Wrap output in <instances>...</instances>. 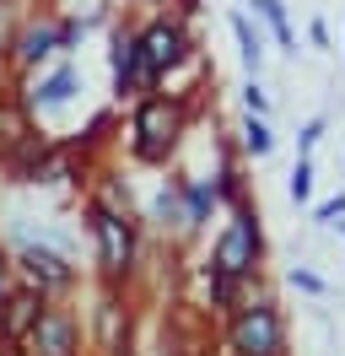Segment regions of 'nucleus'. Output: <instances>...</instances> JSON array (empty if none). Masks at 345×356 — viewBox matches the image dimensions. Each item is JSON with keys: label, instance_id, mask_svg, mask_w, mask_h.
I'll list each match as a JSON object with an SVG mask.
<instances>
[{"label": "nucleus", "instance_id": "nucleus-14", "mask_svg": "<svg viewBox=\"0 0 345 356\" xmlns=\"http://www.w3.org/2000/svg\"><path fill=\"white\" fill-rule=\"evenodd\" d=\"M248 6H254L259 17L270 22V33H275V44L286 49V54H297V33H291V22H286V6H280V0H248Z\"/></svg>", "mask_w": 345, "mask_h": 356}, {"label": "nucleus", "instance_id": "nucleus-4", "mask_svg": "<svg viewBox=\"0 0 345 356\" xmlns=\"http://www.w3.org/2000/svg\"><path fill=\"white\" fill-rule=\"evenodd\" d=\"M227 356H286V318L270 297L237 302L227 324Z\"/></svg>", "mask_w": 345, "mask_h": 356}, {"label": "nucleus", "instance_id": "nucleus-5", "mask_svg": "<svg viewBox=\"0 0 345 356\" xmlns=\"http://www.w3.org/2000/svg\"><path fill=\"white\" fill-rule=\"evenodd\" d=\"M135 49H141V70H146L151 87H157L162 76H172L194 54V38H189V27H184V17H151L146 27H135Z\"/></svg>", "mask_w": 345, "mask_h": 356}, {"label": "nucleus", "instance_id": "nucleus-25", "mask_svg": "<svg viewBox=\"0 0 345 356\" xmlns=\"http://www.w3.org/2000/svg\"><path fill=\"white\" fill-rule=\"evenodd\" d=\"M151 6H157V0H151Z\"/></svg>", "mask_w": 345, "mask_h": 356}, {"label": "nucleus", "instance_id": "nucleus-16", "mask_svg": "<svg viewBox=\"0 0 345 356\" xmlns=\"http://www.w3.org/2000/svg\"><path fill=\"white\" fill-rule=\"evenodd\" d=\"M243 152H248V156H270V152H275V135H270V124H264L259 113L243 119Z\"/></svg>", "mask_w": 345, "mask_h": 356}, {"label": "nucleus", "instance_id": "nucleus-7", "mask_svg": "<svg viewBox=\"0 0 345 356\" xmlns=\"http://www.w3.org/2000/svg\"><path fill=\"white\" fill-rule=\"evenodd\" d=\"M22 351L27 356H81V318L49 297V308L38 313V324L22 340Z\"/></svg>", "mask_w": 345, "mask_h": 356}, {"label": "nucleus", "instance_id": "nucleus-8", "mask_svg": "<svg viewBox=\"0 0 345 356\" xmlns=\"http://www.w3.org/2000/svg\"><path fill=\"white\" fill-rule=\"evenodd\" d=\"M49 308V297L38 286H27V281H11L6 297H0V346H22L33 324H38V313Z\"/></svg>", "mask_w": 345, "mask_h": 356}, {"label": "nucleus", "instance_id": "nucleus-23", "mask_svg": "<svg viewBox=\"0 0 345 356\" xmlns=\"http://www.w3.org/2000/svg\"><path fill=\"white\" fill-rule=\"evenodd\" d=\"M6 286H11V259H6V248H0V297H6Z\"/></svg>", "mask_w": 345, "mask_h": 356}, {"label": "nucleus", "instance_id": "nucleus-21", "mask_svg": "<svg viewBox=\"0 0 345 356\" xmlns=\"http://www.w3.org/2000/svg\"><path fill=\"white\" fill-rule=\"evenodd\" d=\"M313 216H319V222H335V216H345V195H329V200H323Z\"/></svg>", "mask_w": 345, "mask_h": 356}, {"label": "nucleus", "instance_id": "nucleus-3", "mask_svg": "<svg viewBox=\"0 0 345 356\" xmlns=\"http://www.w3.org/2000/svg\"><path fill=\"white\" fill-rule=\"evenodd\" d=\"M259 259H264V232H259L254 205L243 200V205H232L227 227L216 232V243H211V275H227V281H248V275L259 270Z\"/></svg>", "mask_w": 345, "mask_h": 356}, {"label": "nucleus", "instance_id": "nucleus-18", "mask_svg": "<svg viewBox=\"0 0 345 356\" xmlns=\"http://www.w3.org/2000/svg\"><path fill=\"white\" fill-rule=\"evenodd\" d=\"M17 27H22V17H17V0H0V60H11Z\"/></svg>", "mask_w": 345, "mask_h": 356}, {"label": "nucleus", "instance_id": "nucleus-22", "mask_svg": "<svg viewBox=\"0 0 345 356\" xmlns=\"http://www.w3.org/2000/svg\"><path fill=\"white\" fill-rule=\"evenodd\" d=\"M323 140V119H313L307 130H302V156H313V146Z\"/></svg>", "mask_w": 345, "mask_h": 356}, {"label": "nucleus", "instance_id": "nucleus-15", "mask_svg": "<svg viewBox=\"0 0 345 356\" xmlns=\"http://www.w3.org/2000/svg\"><path fill=\"white\" fill-rule=\"evenodd\" d=\"M232 38H237V54H243V65H248V70H259V65H264V44H259L254 22H248L243 11H232Z\"/></svg>", "mask_w": 345, "mask_h": 356}, {"label": "nucleus", "instance_id": "nucleus-10", "mask_svg": "<svg viewBox=\"0 0 345 356\" xmlns=\"http://www.w3.org/2000/svg\"><path fill=\"white\" fill-rule=\"evenodd\" d=\"M60 54V17H38V22L17 27V44H11V65L17 70H38Z\"/></svg>", "mask_w": 345, "mask_h": 356}, {"label": "nucleus", "instance_id": "nucleus-19", "mask_svg": "<svg viewBox=\"0 0 345 356\" xmlns=\"http://www.w3.org/2000/svg\"><path fill=\"white\" fill-rule=\"evenodd\" d=\"M243 108L264 119V108H270V97H264V87H259V81H248V87H243Z\"/></svg>", "mask_w": 345, "mask_h": 356}, {"label": "nucleus", "instance_id": "nucleus-1", "mask_svg": "<svg viewBox=\"0 0 345 356\" xmlns=\"http://www.w3.org/2000/svg\"><path fill=\"white\" fill-rule=\"evenodd\" d=\"M184 130H189V103L178 92H146L129 113V152L141 162H151V168H162L178 152Z\"/></svg>", "mask_w": 345, "mask_h": 356}, {"label": "nucleus", "instance_id": "nucleus-11", "mask_svg": "<svg viewBox=\"0 0 345 356\" xmlns=\"http://www.w3.org/2000/svg\"><path fill=\"white\" fill-rule=\"evenodd\" d=\"M81 92V70L76 65H54V70H43L38 81L27 87V113H60L70 97Z\"/></svg>", "mask_w": 345, "mask_h": 356}, {"label": "nucleus", "instance_id": "nucleus-2", "mask_svg": "<svg viewBox=\"0 0 345 356\" xmlns=\"http://www.w3.org/2000/svg\"><path fill=\"white\" fill-rule=\"evenodd\" d=\"M86 232L97 243V265H103L108 286H125L135 275V259H141V243H135V222L125 216V205L92 200L86 205Z\"/></svg>", "mask_w": 345, "mask_h": 356}, {"label": "nucleus", "instance_id": "nucleus-17", "mask_svg": "<svg viewBox=\"0 0 345 356\" xmlns=\"http://www.w3.org/2000/svg\"><path fill=\"white\" fill-rule=\"evenodd\" d=\"M286 195L297 205L313 200V156H297V168H291V178H286Z\"/></svg>", "mask_w": 345, "mask_h": 356}, {"label": "nucleus", "instance_id": "nucleus-12", "mask_svg": "<svg viewBox=\"0 0 345 356\" xmlns=\"http://www.w3.org/2000/svg\"><path fill=\"white\" fill-rule=\"evenodd\" d=\"M178 195H184V227H200L221 200L216 184H205V178H178Z\"/></svg>", "mask_w": 345, "mask_h": 356}, {"label": "nucleus", "instance_id": "nucleus-24", "mask_svg": "<svg viewBox=\"0 0 345 356\" xmlns=\"http://www.w3.org/2000/svg\"><path fill=\"white\" fill-rule=\"evenodd\" d=\"M0 356H27V351H22V346H0Z\"/></svg>", "mask_w": 345, "mask_h": 356}, {"label": "nucleus", "instance_id": "nucleus-9", "mask_svg": "<svg viewBox=\"0 0 345 356\" xmlns=\"http://www.w3.org/2000/svg\"><path fill=\"white\" fill-rule=\"evenodd\" d=\"M108 65H113V97H146L151 76L141 70V49H135V27H113V49H108Z\"/></svg>", "mask_w": 345, "mask_h": 356}, {"label": "nucleus", "instance_id": "nucleus-13", "mask_svg": "<svg viewBox=\"0 0 345 356\" xmlns=\"http://www.w3.org/2000/svg\"><path fill=\"white\" fill-rule=\"evenodd\" d=\"M33 135V124H27V108H17L11 97H0V156L11 152V146H22Z\"/></svg>", "mask_w": 345, "mask_h": 356}, {"label": "nucleus", "instance_id": "nucleus-20", "mask_svg": "<svg viewBox=\"0 0 345 356\" xmlns=\"http://www.w3.org/2000/svg\"><path fill=\"white\" fill-rule=\"evenodd\" d=\"M291 286H297V291H313V297H323V281L313 275V270H291Z\"/></svg>", "mask_w": 345, "mask_h": 356}, {"label": "nucleus", "instance_id": "nucleus-6", "mask_svg": "<svg viewBox=\"0 0 345 356\" xmlns=\"http://www.w3.org/2000/svg\"><path fill=\"white\" fill-rule=\"evenodd\" d=\"M6 259H11V275H17V281H27V286H38L43 297L76 286V265L65 259L60 248H49V243H33V238H27V243H17Z\"/></svg>", "mask_w": 345, "mask_h": 356}]
</instances>
